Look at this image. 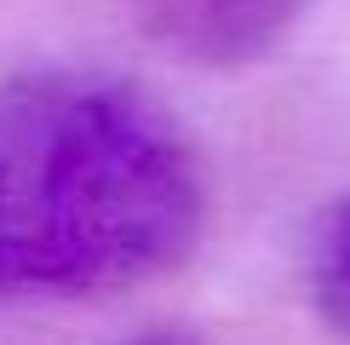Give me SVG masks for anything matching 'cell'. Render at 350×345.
<instances>
[{
  "label": "cell",
  "instance_id": "1",
  "mask_svg": "<svg viewBox=\"0 0 350 345\" xmlns=\"http://www.w3.org/2000/svg\"><path fill=\"white\" fill-rule=\"evenodd\" d=\"M201 167L121 75L29 69L0 86V299L161 282L201 236Z\"/></svg>",
  "mask_w": 350,
  "mask_h": 345
},
{
  "label": "cell",
  "instance_id": "2",
  "mask_svg": "<svg viewBox=\"0 0 350 345\" xmlns=\"http://www.w3.org/2000/svg\"><path fill=\"white\" fill-rule=\"evenodd\" d=\"M310 0H144V23L167 52L207 69H247L287 35Z\"/></svg>",
  "mask_w": 350,
  "mask_h": 345
},
{
  "label": "cell",
  "instance_id": "3",
  "mask_svg": "<svg viewBox=\"0 0 350 345\" xmlns=\"http://www.w3.org/2000/svg\"><path fill=\"white\" fill-rule=\"evenodd\" d=\"M310 288H316L322 316L350 334V201H339L322 225V242H316V259H310Z\"/></svg>",
  "mask_w": 350,
  "mask_h": 345
}]
</instances>
